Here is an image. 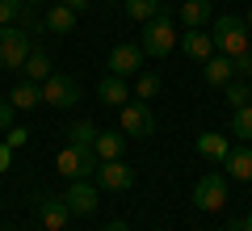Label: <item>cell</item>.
<instances>
[{
  "mask_svg": "<svg viewBox=\"0 0 252 231\" xmlns=\"http://www.w3.org/2000/svg\"><path fill=\"white\" fill-rule=\"evenodd\" d=\"M76 101H80V84L72 80V76H46L42 80V105H51V109H72Z\"/></svg>",
  "mask_w": 252,
  "mask_h": 231,
  "instance_id": "6",
  "label": "cell"
},
{
  "mask_svg": "<svg viewBox=\"0 0 252 231\" xmlns=\"http://www.w3.org/2000/svg\"><path fill=\"white\" fill-rule=\"evenodd\" d=\"M193 206H198V210H223L227 206V177L223 172H206V177L193 185Z\"/></svg>",
  "mask_w": 252,
  "mask_h": 231,
  "instance_id": "7",
  "label": "cell"
},
{
  "mask_svg": "<svg viewBox=\"0 0 252 231\" xmlns=\"http://www.w3.org/2000/svg\"><path fill=\"white\" fill-rule=\"evenodd\" d=\"M118 131L126 134V139H147V134H156V114L147 101H126L122 109H118Z\"/></svg>",
  "mask_w": 252,
  "mask_h": 231,
  "instance_id": "5",
  "label": "cell"
},
{
  "mask_svg": "<svg viewBox=\"0 0 252 231\" xmlns=\"http://www.w3.org/2000/svg\"><path fill=\"white\" fill-rule=\"evenodd\" d=\"M9 101H13L17 109H38V105H42V84H34V80H21L17 89L9 93Z\"/></svg>",
  "mask_w": 252,
  "mask_h": 231,
  "instance_id": "18",
  "label": "cell"
},
{
  "mask_svg": "<svg viewBox=\"0 0 252 231\" xmlns=\"http://www.w3.org/2000/svg\"><path fill=\"white\" fill-rule=\"evenodd\" d=\"M215 51L219 55H227V59H240V55H248L252 51V34H248V21L244 17H215Z\"/></svg>",
  "mask_w": 252,
  "mask_h": 231,
  "instance_id": "1",
  "label": "cell"
},
{
  "mask_svg": "<svg viewBox=\"0 0 252 231\" xmlns=\"http://www.w3.org/2000/svg\"><path fill=\"white\" fill-rule=\"evenodd\" d=\"M126 147V134L122 131H101L97 143H93V151H97V160H118Z\"/></svg>",
  "mask_w": 252,
  "mask_h": 231,
  "instance_id": "16",
  "label": "cell"
},
{
  "mask_svg": "<svg viewBox=\"0 0 252 231\" xmlns=\"http://www.w3.org/2000/svg\"><path fill=\"white\" fill-rule=\"evenodd\" d=\"M38 219H42L46 231H63V227H67V219H72V210H67V202H63V198L42 194V202H38Z\"/></svg>",
  "mask_w": 252,
  "mask_h": 231,
  "instance_id": "11",
  "label": "cell"
},
{
  "mask_svg": "<svg viewBox=\"0 0 252 231\" xmlns=\"http://www.w3.org/2000/svg\"><path fill=\"white\" fill-rule=\"evenodd\" d=\"M105 231H130L126 223H105Z\"/></svg>",
  "mask_w": 252,
  "mask_h": 231,
  "instance_id": "33",
  "label": "cell"
},
{
  "mask_svg": "<svg viewBox=\"0 0 252 231\" xmlns=\"http://www.w3.org/2000/svg\"><path fill=\"white\" fill-rule=\"evenodd\" d=\"M4 143H9L13 151L26 147V143H30V131H26V126H9V139H4Z\"/></svg>",
  "mask_w": 252,
  "mask_h": 231,
  "instance_id": "28",
  "label": "cell"
},
{
  "mask_svg": "<svg viewBox=\"0 0 252 231\" xmlns=\"http://www.w3.org/2000/svg\"><path fill=\"white\" fill-rule=\"evenodd\" d=\"M21 71H26V80L42 84L46 76H51V55H46V51H38V46H34V51H30V59H26V67H21Z\"/></svg>",
  "mask_w": 252,
  "mask_h": 231,
  "instance_id": "21",
  "label": "cell"
},
{
  "mask_svg": "<svg viewBox=\"0 0 252 231\" xmlns=\"http://www.w3.org/2000/svg\"><path fill=\"white\" fill-rule=\"evenodd\" d=\"M97 97L105 101L109 109H122L126 101H130V89H126V80H122V76H114V71H109L105 80L97 84Z\"/></svg>",
  "mask_w": 252,
  "mask_h": 231,
  "instance_id": "15",
  "label": "cell"
},
{
  "mask_svg": "<svg viewBox=\"0 0 252 231\" xmlns=\"http://www.w3.org/2000/svg\"><path fill=\"white\" fill-rule=\"evenodd\" d=\"M63 231H72V227H63Z\"/></svg>",
  "mask_w": 252,
  "mask_h": 231,
  "instance_id": "38",
  "label": "cell"
},
{
  "mask_svg": "<svg viewBox=\"0 0 252 231\" xmlns=\"http://www.w3.org/2000/svg\"><path fill=\"white\" fill-rule=\"evenodd\" d=\"M156 93H160V76H156V71H139V80H135V97H139V101H152Z\"/></svg>",
  "mask_w": 252,
  "mask_h": 231,
  "instance_id": "25",
  "label": "cell"
},
{
  "mask_svg": "<svg viewBox=\"0 0 252 231\" xmlns=\"http://www.w3.org/2000/svg\"><path fill=\"white\" fill-rule=\"evenodd\" d=\"M97 185L109 189V194H126V189L135 185V168H130V164H122V160H101Z\"/></svg>",
  "mask_w": 252,
  "mask_h": 231,
  "instance_id": "9",
  "label": "cell"
},
{
  "mask_svg": "<svg viewBox=\"0 0 252 231\" xmlns=\"http://www.w3.org/2000/svg\"><path fill=\"white\" fill-rule=\"evenodd\" d=\"M55 168H59V177L67 181H80V177H97L101 160L93 147H76V143H67V147L55 151Z\"/></svg>",
  "mask_w": 252,
  "mask_h": 231,
  "instance_id": "2",
  "label": "cell"
},
{
  "mask_svg": "<svg viewBox=\"0 0 252 231\" xmlns=\"http://www.w3.org/2000/svg\"><path fill=\"white\" fill-rule=\"evenodd\" d=\"M26 0H0V26H13L17 17H26Z\"/></svg>",
  "mask_w": 252,
  "mask_h": 231,
  "instance_id": "26",
  "label": "cell"
},
{
  "mask_svg": "<svg viewBox=\"0 0 252 231\" xmlns=\"http://www.w3.org/2000/svg\"><path fill=\"white\" fill-rule=\"evenodd\" d=\"M244 21H248V30H252V9H248V17H244Z\"/></svg>",
  "mask_w": 252,
  "mask_h": 231,
  "instance_id": "36",
  "label": "cell"
},
{
  "mask_svg": "<svg viewBox=\"0 0 252 231\" xmlns=\"http://www.w3.org/2000/svg\"><path fill=\"white\" fill-rule=\"evenodd\" d=\"M139 46H143V55H152V59H164V55L177 46V26L168 21V13L143 21V38H139Z\"/></svg>",
  "mask_w": 252,
  "mask_h": 231,
  "instance_id": "3",
  "label": "cell"
},
{
  "mask_svg": "<svg viewBox=\"0 0 252 231\" xmlns=\"http://www.w3.org/2000/svg\"><path fill=\"white\" fill-rule=\"evenodd\" d=\"M227 101H231V109L248 105V101H252V89H248V84H240V80H231V84H227Z\"/></svg>",
  "mask_w": 252,
  "mask_h": 231,
  "instance_id": "27",
  "label": "cell"
},
{
  "mask_svg": "<svg viewBox=\"0 0 252 231\" xmlns=\"http://www.w3.org/2000/svg\"><path fill=\"white\" fill-rule=\"evenodd\" d=\"M63 202H67L72 214H93L101 206V194H97V185H93V177H80V181H72L67 194H63Z\"/></svg>",
  "mask_w": 252,
  "mask_h": 231,
  "instance_id": "10",
  "label": "cell"
},
{
  "mask_svg": "<svg viewBox=\"0 0 252 231\" xmlns=\"http://www.w3.org/2000/svg\"><path fill=\"white\" fill-rule=\"evenodd\" d=\"M231 134H235V139H244V143H252V101L235 109V118H231Z\"/></svg>",
  "mask_w": 252,
  "mask_h": 231,
  "instance_id": "23",
  "label": "cell"
},
{
  "mask_svg": "<svg viewBox=\"0 0 252 231\" xmlns=\"http://www.w3.org/2000/svg\"><path fill=\"white\" fill-rule=\"evenodd\" d=\"M9 164H13V147H9V143H0V172H9Z\"/></svg>",
  "mask_w": 252,
  "mask_h": 231,
  "instance_id": "31",
  "label": "cell"
},
{
  "mask_svg": "<svg viewBox=\"0 0 252 231\" xmlns=\"http://www.w3.org/2000/svg\"><path fill=\"white\" fill-rule=\"evenodd\" d=\"M46 30H51V34H72L76 30V9H67V4L55 0V9L46 13Z\"/></svg>",
  "mask_w": 252,
  "mask_h": 231,
  "instance_id": "20",
  "label": "cell"
},
{
  "mask_svg": "<svg viewBox=\"0 0 252 231\" xmlns=\"http://www.w3.org/2000/svg\"><path fill=\"white\" fill-rule=\"evenodd\" d=\"M240 227H244V231H252V210L244 214V223H240Z\"/></svg>",
  "mask_w": 252,
  "mask_h": 231,
  "instance_id": "34",
  "label": "cell"
},
{
  "mask_svg": "<svg viewBox=\"0 0 252 231\" xmlns=\"http://www.w3.org/2000/svg\"><path fill=\"white\" fill-rule=\"evenodd\" d=\"M198 156H206L210 164H223L227 156H231V143H227V134H219V131H202V134H198Z\"/></svg>",
  "mask_w": 252,
  "mask_h": 231,
  "instance_id": "13",
  "label": "cell"
},
{
  "mask_svg": "<svg viewBox=\"0 0 252 231\" xmlns=\"http://www.w3.org/2000/svg\"><path fill=\"white\" fill-rule=\"evenodd\" d=\"M13 114H17V105H13V101H0V131L13 126Z\"/></svg>",
  "mask_w": 252,
  "mask_h": 231,
  "instance_id": "29",
  "label": "cell"
},
{
  "mask_svg": "<svg viewBox=\"0 0 252 231\" xmlns=\"http://www.w3.org/2000/svg\"><path fill=\"white\" fill-rule=\"evenodd\" d=\"M59 4H67V9H76V13H84L93 4V0H59Z\"/></svg>",
  "mask_w": 252,
  "mask_h": 231,
  "instance_id": "32",
  "label": "cell"
},
{
  "mask_svg": "<svg viewBox=\"0 0 252 231\" xmlns=\"http://www.w3.org/2000/svg\"><path fill=\"white\" fill-rule=\"evenodd\" d=\"M177 42H181V51H185L189 59H198V63H206L210 55H215V38L202 34V30H189V34H181Z\"/></svg>",
  "mask_w": 252,
  "mask_h": 231,
  "instance_id": "14",
  "label": "cell"
},
{
  "mask_svg": "<svg viewBox=\"0 0 252 231\" xmlns=\"http://www.w3.org/2000/svg\"><path fill=\"white\" fill-rule=\"evenodd\" d=\"M202 71H206V84H215V89H227V84L235 80V59H227V55H210L206 63H202Z\"/></svg>",
  "mask_w": 252,
  "mask_h": 231,
  "instance_id": "12",
  "label": "cell"
},
{
  "mask_svg": "<svg viewBox=\"0 0 252 231\" xmlns=\"http://www.w3.org/2000/svg\"><path fill=\"white\" fill-rule=\"evenodd\" d=\"M30 51H34V38L21 26H0V67L21 71L26 59H30Z\"/></svg>",
  "mask_w": 252,
  "mask_h": 231,
  "instance_id": "4",
  "label": "cell"
},
{
  "mask_svg": "<svg viewBox=\"0 0 252 231\" xmlns=\"http://www.w3.org/2000/svg\"><path fill=\"white\" fill-rule=\"evenodd\" d=\"M67 134H72V143H76V147H93L101 131H97L93 122H72V126H67Z\"/></svg>",
  "mask_w": 252,
  "mask_h": 231,
  "instance_id": "24",
  "label": "cell"
},
{
  "mask_svg": "<svg viewBox=\"0 0 252 231\" xmlns=\"http://www.w3.org/2000/svg\"><path fill=\"white\" fill-rule=\"evenodd\" d=\"M109 71H114V76H122V80L139 76V71H143V46H135V42H118L114 51H109Z\"/></svg>",
  "mask_w": 252,
  "mask_h": 231,
  "instance_id": "8",
  "label": "cell"
},
{
  "mask_svg": "<svg viewBox=\"0 0 252 231\" xmlns=\"http://www.w3.org/2000/svg\"><path fill=\"white\" fill-rule=\"evenodd\" d=\"M223 231H244V227H240V223H235V227H223Z\"/></svg>",
  "mask_w": 252,
  "mask_h": 231,
  "instance_id": "35",
  "label": "cell"
},
{
  "mask_svg": "<svg viewBox=\"0 0 252 231\" xmlns=\"http://www.w3.org/2000/svg\"><path fill=\"white\" fill-rule=\"evenodd\" d=\"M26 4H38V0H26Z\"/></svg>",
  "mask_w": 252,
  "mask_h": 231,
  "instance_id": "37",
  "label": "cell"
},
{
  "mask_svg": "<svg viewBox=\"0 0 252 231\" xmlns=\"http://www.w3.org/2000/svg\"><path fill=\"white\" fill-rule=\"evenodd\" d=\"M235 76H252V51L235 59Z\"/></svg>",
  "mask_w": 252,
  "mask_h": 231,
  "instance_id": "30",
  "label": "cell"
},
{
  "mask_svg": "<svg viewBox=\"0 0 252 231\" xmlns=\"http://www.w3.org/2000/svg\"><path fill=\"white\" fill-rule=\"evenodd\" d=\"M164 13V0H126V17L130 21H152Z\"/></svg>",
  "mask_w": 252,
  "mask_h": 231,
  "instance_id": "22",
  "label": "cell"
},
{
  "mask_svg": "<svg viewBox=\"0 0 252 231\" xmlns=\"http://www.w3.org/2000/svg\"><path fill=\"white\" fill-rule=\"evenodd\" d=\"M227 177L235 181H252V147H231V156H227Z\"/></svg>",
  "mask_w": 252,
  "mask_h": 231,
  "instance_id": "17",
  "label": "cell"
},
{
  "mask_svg": "<svg viewBox=\"0 0 252 231\" xmlns=\"http://www.w3.org/2000/svg\"><path fill=\"white\" fill-rule=\"evenodd\" d=\"M181 21L189 30H202L210 21V0H181Z\"/></svg>",
  "mask_w": 252,
  "mask_h": 231,
  "instance_id": "19",
  "label": "cell"
}]
</instances>
